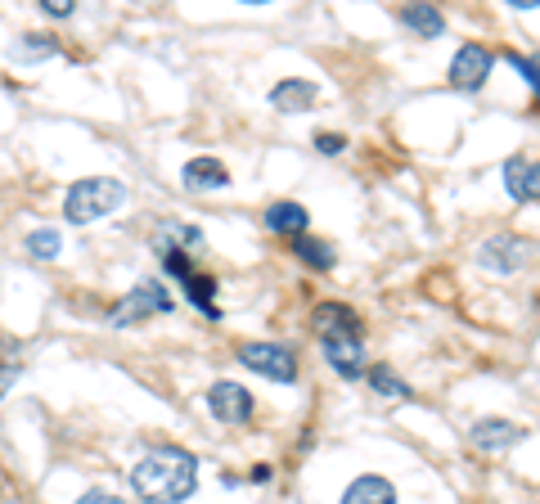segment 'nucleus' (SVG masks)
Instances as JSON below:
<instances>
[{
    "label": "nucleus",
    "instance_id": "1",
    "mask_svg": "<svg viewBox=\"0 0 540 504\" xmlns=\"http://www.w3.org/2000/svg\"><path fill=\"white\" fill-rule=\"evenodd\" d=\"M131 486L149 504H180L198 486V459L185 446H153L131 468Z\"/></svg>",
    "mask_w": 540,
    "mask_h": 504
},
{
    "label": "nucleus",
    "instance_id": "2",
    "mask_svg": "<svg viewBox=\"0 0 540 504\" xmlns=\"http://www.w3.org/2000/svg\"><path fill=\"white\" fill-rule=\"evenodd\" d=\"M122 203H126V185L117 176H86L68 189L63 216H68L72 225H90V221H99V216L117 212Z\"/></svg>",
    "mask_w": 540,
    "mask_h": 504
},
{
    "label": "nucleus",
    "instance_id": "3",
    "mask_svg": "<svg viewBox=\"0 0 540 504\" xmlns=\"http://www.w3.org/2000/svg\"><path fill=\"white\" fill-rule=\"evenodd\" d=\"M167 311H171L167 284H162V279H140V284H135V293H126V302L113 306L108 324H113V329H131V324L149 320V315H167Z\"/></svg>",
    "mask_w": 540,
    "mask_h": 504
},
{
    "label": "nucleus",
    "instance_id": "4",
    "mask_svg": "<svg viewBox=\"0 0 540 504\" xmlns=\"http://www.w3.org/2000/svg\"><path fill=\"white\" fill-rule=\"evenodd\" d=\"M239 365H248L252 374H261V378H275V383H293L297 378V356L284 342H243Z\"/></svg>",
    "mask_w": 540,
    "mask_h": 504
},
{
    "label": "nucleus",
    "instance_id": "5",
    "mask_svg": "<svg viewBox=\"0 0 540 504\" xmlns=\"http://www.w3.org/2000/svg\"><path fill=\"white\" fill-rule=\"evenodd\" d=\"M491 68H495V54L486 50V45H477V41H464L455 50V59H450V86L464 90V95H473V90L486 86Z\"/></svg>",
    "mask_w": 540,
    "mask_h": 504
},
{
    "label": "nucleus",
    "instance_id": "6",
    "mask_svg": "<svg viewBox=\"0 0 540 504\" xmlns=\"http://www.w3.org/2000/svg\"><path fill=\"white\" fill-rule=\"evenodd\" d=\"M531 257V243L518 239V234H491V239L477 248V261H482V270H495V275H513V270H522Z\"/></svg>",
    "mask_w": 540,
    "mask_h": 504
},
{
    "label": "nucleus",
    "instance_id": "7",
    "mask_svg": "<svg viewBox=\"0 0 540 504\" xmlns=\"http://www.w3.org/2000/svg\"><path fill=\"white\" fill-rule=\"evenodd\" d=\"M207 410L221 423H248L252 419V392L243 383H234V378H221V383L207 387Z\"/></svg>",
    "mask_w": 540,
    "mask_h": 504
},
{
    "label": "nucleus",
    "instance_id": "8",
    "mask_svg": "<svg viewBox=\"0 0 540 504\" xmlns=\"http://www.w3.org/2000/svg\"><path fill=\"white\" fill-rule=\"evenodd\" d=\"M311 329H315V338H365V320L342 302H320L315 306Z\"/></svg>",
    "mask_w": 540,
    "mask_h": 504
},
{
    "label": "nucleus",
    "instance_id": "9",
    "mask_svg": "<svg viewBox=\"0 0 540 504\" xmlns=\"http://www.w3.org/2000/svg\"><path fill=\"white\" fill-rule=\"evenodd\" d=\"M320 351L342 378H365V338H320Z\"/></svg>",
    "mask_w": 540,
    "mask_h": 504
},
{
    "label": "nucleus",
    "instance_id": "10",
    "mask_svg": "<svg viewBox=\"0 0 540 504\" xmlns=\"http://www.w3.org/2000/svg\"><path fill=\"white\" fill-rule=\"evenodd\" d=\"M540 176H536V158H527V153H513L509 162H504V189H509L513 203H536L540 194Z\"/></svg>",
    "mask_w": 540,
    "mask_h": 504
},
{
    "label": "nucleus",
    "instance_id": "11",
    "mask_svg": "<svg viewBox=\"0 0 540 504\" xmlns=\"http://www.w3.org/2000/svg\"><path fill=\"white\" fill-rule=\"evenodd\" d=\"M315 81H306V77H284L279 86H270V104H275V113H306V108L315 104Z\"/></svg>",
    "mask_w": 540,
    "mask_h": 504
},
{
    "label": "nucleus",
    "instance_id": "12",
    "mask_svg": "<svg viewBox=\"0 0 540 504\" xmlns=\"http://www.w3.org/2000/svg\"><path fill=\"white\" fill-rule=\"evenodd\" d=\"M468 437H473L477 450H509V446H518L527 432H522L518 423H509V419H477Z\"/></svg>",
    "mask_w": 540,
    "mask_h": 504
},
{
    "label": "nucleus",
    "instance_id": "13",
    "mask_svg": "<svg viewBox=\"0 0 540 504\" xmlns=\"http://www.w3.org/2000/svg\"><path fill=\"white\" fill-rule=\"evenodd\" d=\"M338 504H396V486L378 473H360L356 482L342 491Z\"/></svg>",
    "mask_w": 540,
    "mask_h": 504
},
{
    "label": "nucleus",
    "instance_id": "14",
    "mask_svg": "<svg viewBox=\"0 0 540 504\" xmlns=\"http://www.w3.org/2000/svg\"><path fill=\"white\" fill-rule=\"evenodd\" d=\"M306 225H311V212H306L302 203H293V198L266 207V230L270 234H293V239H302Z\"/></svg>",
    "mask_w": 540,
    "mask_h": 504
},
{
    "label": "nucleus",
    "instance_id": "15",
    "mask_svg": "<svg viewBox=\"0 0 540 504\" xmlns=\"http://www.w3.org/2000/svg\"><path fill=\"white\" fill-rule=\"evenodd\" d=\"M401 23L410 27L419 41H437V36L446 32V18H441L437 5H405L401 9Z\"/></svg>",
    "mask_w": 540,
    "mask_h": 504
},
{
    "label": "nucleus",
    "instance_id": "16",
    "mask_svg": "<svg viewBox=\"0 0 540 504\" xmlns=\"http://www.w3.org/2000/svg\"><path fill=\"white\" fill-rule=\"evenodd\" d=\"M180 180H185L189 189H221V185H230V171H225L216 158H189L185 171H180Z\"/></svg>",
    "mask_w": 540,
    "mask_h": 504
},
{
    "label": "nucleus",
    "instance_id": "17",
    "mask_svg": "<svg viewBox=\"0 0 540 504\" xmlns=\"http://www.w3.org/2000/svg\"><path fill=\"white\" fill-rule=\"evenodd\" d=\"M50 54H59V41H54V36H45V32H27V36H18V45L9 50V59H18V63H36V59H50Z\"/></svg>",
    "mask_w": 540,
    "mask_h": 504
},
{
    "label": "nucleus",
    "instance_id": "18",
    "mask_svg": "<svg viewBox=\"0 0 540 504\" xmlns=\"http://www.w3.org/2000/svg\"><path fill=\"white\" fill-rule=\"evenodd\" d=\"M158 248H203V230L198 225H180V221H162L158 225Z\"/></svg>",
    "mask_w": 540,
    "mask_h": 504
},
{
    "label": "nucleus",
    "instance_id": "19",
    "mask_svg": "<svg viewBox=\"0 0 540 504\" xmlns=\"http://www.w3.org/2000/svg\"><path fill=\"white\" fill-rule=\"evenodd\" d=\"M293 257L302 261V266H311V270H333V248L324 239H311V234L293 239Z\"/></svg>",
    "mask_w": 540,
    "mask_h": 504
},
{
    "label": "nucleus",
    "instance_id": "20",
    "mask_svg": "<svg viewBox=\"0 0 540 504\" xmlns=\"http://www.w3.org/2000/svg\"><path fill=\"white\" fill-rule=\"evenodd\" d=\"M369 387H374L378 396H387V401H410V383H401V378H396L387 365L369 369Z\"/></svg>",
    "mask_w": 540,
    "mask_h": 504
},
{
    "label": "nucleus",
    "instance_id": "21",
    "mask_svg": "<svg viewBox=\"0 0 540 504\" xmlns=\"http://www.w3.org/2000/svg\"><path fill=\"white\" fill-rule=\"evenodd\" d=\"M185 293H189V302H194L198 311L207 315V320H221V311L212 306V293H216V279H212V275H194V279L185 284Z\"/></svg>",
    "mask_w": 540,
    "mask_h": 504
},
{
    "label": "nucleus",
    "instance_id": "22",
    "mask_svg": "<svg viewBox=\"0 0 540 504\" xmlns=\"http://www.w3.org/2000/svg\"><path fill=\"white\" fill-rule=\"evenodd\" d=\"M27 252H32L36 261H54L63 252L59 230H32V234H27Z\"/></svg>",
    "mask_w": 540,
    "mask_h": 504
},
{
    "label": "nucleus",
    "instance_id": "23",
    "mask_svg": "<svg viewBox=\"0 0 540 504\" xmlns=\"http://www.w3.org/2000/svg\"><path fill=\"white\" fill-rule=\"evenodd\" d=\"M315 149H320L324 158H338V153L347 149V140H342V135H333V131H320V135H315Z\"/></svg>",
    "mask_w": 540,
    "mask_h": 504
},
{
    "label": "nucleus",
    "instance_id": "24",
    "mask_svg": "<svg viewBox=\"0 0 540 504\" xmlns=\"http://www.w3.org/2000/svg\"><path fill=\"white\" fill-rule=\"evenodd\" d=\"M41 14H50V18H72V14H77V0H41Z\"/></svg>",
    "mask_w": 540,
    "mask_h": 504
},
{
    "label": "nucleus",
    "instance_id": "25",
    "mask_svg": "<svg viewBox=\"0 0 540 504\" xmlns=\"http://www.w3.org/2000/svg\"><path fill=\"white\" fill-rule=\"evenodd\" d=\"M509 63H513V68H518V72H522V81H527V86H536V63H531V59H522L518 50L509 54Z\"/></svg>",
    "mask_w": 540,
    "mask_h": 504
},
{
    "label": "nucleus",
    "instance_id": "26",
    "mask_svg": "<svg viewBox=\"0 0 540 504\" xmlns=\"http://www.w3.org/2000/svg\"><path fill=\"white\" fill-rule=\"evenodd\" d=\"M77 504H126V500L122 495H113V491H86Z\"/></svg>",
    "mask_w": 540,
    "mask_h": 504
},
{
    "label": "nucleus",
    "instance_id": "27",
    "mask_svg": "<svg viewBox=\"0 0 540 504\" xmlns=\"http://www.w3.org/2000/svg\"><path fill=\"white\" fill-rule=\"evenodd\" d=\"M18 378V365H0V396L9 392V383H14Z\"/></svg>",
    "mask_w": 540,
    "mask_h": 504
},
{
    "label": "nucleus",
    "instance_id": "28",
    "mask_svg": "<svg viewBox=\"0 0 540 504\" xmlns=\"http://www.w3.org/2000/svg\"><path fill=\"white\" fill-rule=\"evenodd\" d=\"M252 482H270V464H257V468H252Z\"/></svg>",
    "mask_w": 540,
    "mask_h": 504
}]
</instances>
